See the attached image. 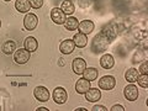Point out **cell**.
Returning a JSON list of instances; mask_svg holds the SVG:
<instances>
[{"label":"cell","instance_id":"6da1fadb","mask_svg":"<svg viewBox=\"0 0 148 111\" xmlns=\"http://www.w3.org/2000/svg\"><path fill=\"white\" fill-rule=\"evenodd\" d=\"M52 98H53V100H54L56 104L62 105V104H64V103L67 101L68 94H67V91H66V89H64V88L58 86V88H56V89L53 90Z\"/></svg>","mask_w":148,"mask_h":111},{"label":"cell","instance_id":"7a4b0ae2","mask_svg":"<svg viewBox=\"0 0 148 111\" xmlns=\"http://www.w3.org/2000/svg\"><path fill=\"white\" fill-rule=\"evenodd\" d=\"M116 86V79L112 75H105L99 80V88L103 90H112Z\"/></svg>","mask_w":148,"mask_h":111},{"label":"cell","instance_id":"3957f363","mask_svg":"<svg viewBox=\"0 0 148 111\" xmlns=\"http://www.w3.org/2000/svg\"><path fill=\"white\" fill-rule=\"evenodd\" d=\"M51 18H52V21L54 24L63 25L67 18V15L61 10V8H53L52 10H51Z\"/></svg>","mask_w":148,"mask_h":111},{"label":"cell","instance_id":"277c9868","mask_svg":"<svg viewBox=\"0 0 148 111\" xmlns=\"http://www.w3.org/2000/svg\"><path fill=\"white\" fill-rule=\"evenodd\" d=\"M123 95L128 101H135L138 98V88L133 84V83H130V84L123 89Z\"/></svg>","mask_w":148,"mask_h":111},{"label":"cell","instance_id":"5b68a950","mask_svg":"<svg viewBox=\"0 0 148 111\" xmlns=\"http://www.w3.org/2000/svg\"><path fill=\"white\" fill-rule=\"evenodd\" d=\"M30 54H31V52H29L26 48H20L14 53V59H15V62L17 64H25L29 62Z\"/></svg>","mask_w":148,"mask_h":111},{"label":"cell","instance_id":"8992f818","mask_svg":"<svg viewBox=\"0 0 148 111\" xmlns=\"http://www.w3.org/2000/svg\"><path fill=\"white\" fill-rule=\"evenodd\" d=\"M34 96L38 100L42 101V103H46V101L49 100V91L46 86H36L34 90Z\"/></svg>","mask_w":148,"mask_h":111},{"label":"cell","instance_id":"52a82bcc","mask_svg":"<svg viewBox=\"0 0 148 111\" xmlns=\"http://www.w3.org/2000/svg\"><path fill=\"white\" fill-rule=\"evenodd\" d=\"M37 25H38V17H37L35 14H27V15L25 16L24 18V27L26 30H29V31H32V30H35Z\"/></svg>","mask_w":148,"mask_h":111},{"label":"cell","instance_id":"ba28073f","mask_svg":"<svg viewBox=\"0 0 148 111\" xmlns=\"http://www.w3.org/2000/svg\"><path fill=\"white\" fill-rule=\"evenodd\" d=\"M85 99L89 103H95L101 99V91L99 88H90L89 90L85 92Z\"/></svg>","mask_w":148,"mask_h":111},{"label":"cell","instance_id":"9c48e42d","mask_svg":"<svg viewBox=\"0 0 148 111\" xmlns=\"http://www.w3.org/2000/svg\"><path fill=\"white\" fill-rule=\"evenodd\" d=\"M72 68H73V72L78 74V75H80V74H83V72L85 71V68H86V63L85 61L83 58H75L73 61L72 63Z\"/></svg>","mask_w":148,"mask_h":111},{"label":"cell","instance_id":"30bf717a","mask_svg":"<svg viewBox=\"0 0 148 111\" xmlns=\"http://www.w3.org/2000/svg\"><path fill=\"white\" fill-rule=\"evenodd\" d=\"M90 83L91 82L86 80L85 78H82V79H79L75 83V91L78 92V94H85V92L91 88Z\"/></svg>","mask_w":148,"mask_h":111},{"label":"cell","instance_id":"8fae6325","mask_svg":"<svg viewBox=\"0 0 148 111\" xmlns=\"http://www.w3.org/2000/svg\"><path fill=\"white\" fill-rule=\"evenodd\" d=\"M74 48H75V45H74L73 40H63L59 45V51L63 54H71Z\"/></svg>","mask_w":148,"mask_h":111},{"label":"cell","instance_id":"7c38bea8","mask_svg":"<svg viewBox=\"0 0 148 111\" xmlns=\"http://www.w3.org/2000/svg\"><path fill=\"white\" fill-rule=\"evenodd\" d=\"M79 32L80 34H84V35H89L94 30V22L91 20H83L82 22H79Z\"/></svg>","mask_w":148,"mask_h":111},{"label":"cell","instance_id":"4fadbf2b","mask_svg":"<svg viewBox=\"0 0 148 111\" xmlns=\"http://www.w3.org/2000/svg\"><path fill=\"white\" fill-rule=\"evenodd\" d=\"M99 77V71L94 67H89V68H85V71L83 72V78H85L86 80L89 82H94L98 79Z\"/></svg>","mask_w":148,"mask_h":111},{"label":"cell","instance_id":"5bb4252c","mask_svg":"<svg viewBox=\"0 0 148 111\" xmlns=\"http://www.w3.org/2000/svg\"><path fill=\"white\" fill-rule=\"evenodd\" d=\"M114 64H115V59L114 57L111 54H104L103 57L100 58V66L103 67L104 69H111L114 67Z\"/></svg>","mask_w":148,"mask_h":111},{"label":"cell","instance_id":"9a60e30c","mask_svg":"<svg viewBox=\"0 0 148 111\" xmlns=\"http://www.w3.org/2000/svg\"><path fill=\"white\" fill-rule=\"evenodd\" d=\"M73 42H74V45H75L77 47L84 48L85 46L88 45V37H86V35L80 34V32H79V34H75V35H74Z\"/></svg>","mask_w":148,"mask_h":111},{"label":"cell","instance_id":"2e32d148","mask_svg":"<svg viewBox=\"0 0 148 111\" xmlns=\"http://www.w3.org/2000/svg\"><path fill=\"white\" fill-rule=\"evenodd\" d=\"M64 26H66V29L69 30V31H74L78 29V26H79V20H78L77 17L74 16H68L66 18V21H64Z\"/></svg>","mask_w":148,"mask_h":111},{"label":"cell","instance_id":"e0dca14e","mask_svg":"<svg viewBox=\"0 0 148 111\" xmlns=\"http://www.w3.org/2000/svg\"><path fill=\"white\" fill-rule=\"evenodd\" d=\"M61 10L66 14V15L71 16L72 14L75 11V6H74V4L72 3V0H63L62 5H61Z\"/></svg>","mask_w":148,"mask_h":111},{"label":"cell","instance_id":"ac0fdd59","mask_svg":"<svg viewBox=\"0 0 148 111\" xmlns=\"http://www.w3.org/2000/svg\"><path fill=\"white\" fill-rule=\"evenodd\" d=\"M15 8L18 12H29L30 9H31V5H30V1L29 0H16L15 3Z\"/></svg>","mask_w":148,"mask_h":111},{"label":"cell","instance_id":"d6986e66","mask_svg":"<svg viewBox=\"0 0 148 111\" xmlns=\"http://www.w3.org/2000/svg\"><path fill=\"white\" fill-rule=\"evenodd\" d=\"M24 45H25V48L29 51V52H35V51H37V48H38V42H37V40L32 36L27 37Z\"/></svg>","mask_w":148,"mask_h":111},{"label":"cell","instance_id":"ffe728a7","mask_svg":"<svg viewBox=\"0 0 148 111\" xmlns=\"http://www.w3.org/2000/svg\"><path fill=\"white\" fill-rule=\"evenodd\" d=\"M138 75H140V72L137 71L136 68H130L125 73V79L128 83H135L138 79Z\"/></svg>","mask_w":148,"mask_h":111},{"label":"cell","instance_id":"44dd1931","mask_svg":"<svg viewBox=\"0 0 148 111\" xmlns=\"http://www.w3.org/2000/svg\"><path fill=\"white\" fill-rule=\"evenodd\" d=\"M15 49H16V43L11 40L4 42V45L1 46V51H3V53H5V54H12L15 52Z\"/></svg>","mask_w":148,"mask_h":111},{"label":"cell","instance_id":"7402d4cb","mask_svg":"<svg viewBox=\"0 0 148 111\" xmlns=\"http://www.w3.org/2000/svg\"><path fill=\"white\" fill-rule=\"evenodd\" d=\"M138 85H140L141 88H148V75L147 74H141V75H138Z\"/></svg>","mask_w":148,"mask_h":111},{"label":"cell","instance_id":"603a6c76","mask_svg":"<svg viewBox=\"0 0 148 111\" xmlns=\"http://www.w3.org/2000/svg\"><path fill=\"white\" fill-rule=\"evenodd\" d=\"M31 8L34 9H40L41 6L43 5V0H29Z\"/></svg>","mask_w":148,"mask_h":111},{"label":"cell","instance_id":"cb8c5ba5","mask_svg":"<svg viewBox=\"0 0 148 111\" xmlns=\"http://www.w3.org/2000/svg\"><path fill=\"white\" fill-rule=\"evenodd\" d=\"M138 72H140L141 74H148V62L145 61L142 64H141V67L140 69H138Z\"/></svg>","mask_w":148,"mask_h":111},{"label":"cell","instance_id":"d4e9b609","mask_svg":"<svg viewBox=\"0 0 148 111\" xmlns=\"http://www.w3.org/2000/svg\"><path fill=\"white\" fill-rule=\"evenodd\" d=\"M91 110L92 111H108V109H106L104 105H95Z\"/></svg>","mask_w":148,"mask_h":111},{"label":"cell","instance_id":"484cf974","mask_svg":"<svg viewBox=\"0 0 148 111\" xmlns=\"http://www.w3.org/2000/svg\"><path fill=\"white\" fill-rule=\"evenodd\" d=\"M110 110L111 111H125V108H123L122 105H114Z\"/></svg>","mask_w":148,"mask_h":111},{"label":"cell","instance_id":"4316f807","mask_svg":"<svg viewBox=\"0 0 148 111\" xmlns=\"http://www.w3.org/2000/svg\"><path fill=\"white\" fill-rule=\"evenodd\" d=\"M37 111H48L47 108H38V109H36Z\"/></svg>","mask_w":148,"mask_h":111},{"label":"cell","instance_id":"83f0119b","mask_svg":"<svg viewBox=\"0 0 148 111\" xmlns=\"http://www.w3.org/2000/svg\"><path fill=\"white\" fill-rule=\"evenodd\" d=\"M75 111H88V110L84 108H78V109H75Z\"/></svg>","mask_w":148,"mask_h":111},{"label":"cell","instance_id":"f1b7e54d","mask_svg":"<svg viewBox=\"0 0 148 111\" xmlns=\"http://www.w3.org/2000/svg\"><path fill=\"white\" fill-rule=\"evenodd\" d=\"M4 1H11V0H4Z\"/></svg>","mask_w":148,"mask_h":111},{"label":"cell","instance_id":"f546056e","mask_svg":"<svg viewBox=\"0 0 148 111\" xmlns=\"http://www.w3.org/2000/svg\"><path fill=\"white\" fill-rule=\"evenodd\" d=\"M0 27H1V21H0Z\"/></svg>","mask_w":148,"mask_h":111}]
</instances>
